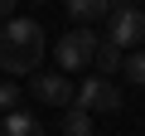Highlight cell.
Here are the masks:
<instances>
[{"label": "cell", "instance_id": "6da1fadb", "mask_svg": "<svg viewBox=\"0 0 145 136\" xmlns=\"http://www.w3.org/2000/svg\"><path fill=\"white\" fill-rule=\"evenodd\" d=\"M39 58H44V24L39 20H5L0 24V68L10 78L39 73Z\"/></svg>", "mask_w": 145, "mask_h": 136}, {"label": "cell", "instance_id": "7a4b0ae2", "mask_svg": "<svg viewBox=\"0 0 145 136\" xmlns=\"http://www.w3.org/2000/svg\"><path fill=\"white\" fill-rule=\"evenodd\" d=\"M92 53H97V34L92 24H78L58 39V73H78V68H92Z\"/></svg>", "mask_w": 145, "mask_h": 136}, {"label": "cell", "instance_id": "3957f363", "mask_svg": "<svg viewBox=\"0 0 145 136\" xmlns=\"http://www.w3.org/2000/svg\"><path fill=\"white\" fill-rule=\"evenodd\" d=\"M121 88L111 83V78H87L82 88H72V107H82V112H121Z\"/></svg>", "mask_w": 145, "mask_h": 136}, {"label": "cell", "instance_id": "277c9868", "mask_svg": "<svg viewBox=\"0 0 145 136\" xmlns=\"http://www.w3.org/2000/svg\"><path fill=\"white\" fill-rule=\"evenodd\" d=\"M106 39L121 44V49H145V10L131 5V10L106 15Z\"/></svg>", "mask_w": 145, "mask_h": 136}, {"label": "cell", "instance_id": "5b68a950", "mask_svg": "<svg viewBox=\"0 0 145 136\" xmlns=\"http://www.w3.org/2000/svg\"><path fill=\"white\" fill-rule=\"evenodd\" d=\"M29 92H34L39 102H48V107H72V83H68V73H34Z\"/></svg>", "mask_w": 145, "mask_h": 136}, {"label": "cell", "instance_id": "8992f818", "mask_svg": "<svg viewBox=\"0 0 145 136\" xmlns=\"http://www.w3.org/2000/svg\"><path fill=\"white\" fill-rule=\"evenodd\" d=\"M121 58H126V49H121V44H111L106 34H97V53H92L97 78H111V73H121Z\"/></svg>", "mask_w": 145, "mask_h": 136}, {"label": "cell", "instance_id": "52a82bcc", "mask_svg": "<svg viewBox=\"0 0 145 136\" xmlns=\"http://www.w3.org/2000/svg\"><path fill=\"white\" fill-rule=\"evenodd\" d=\"M0 136H44V126H39V117L34 112H5V121H0Z\"/></svg>", "mask_w": 145, "mask_h": 136}, {"label": "cell", "instance_id": "ba28073f", "mask_svg": "<svg viewBox=\"0 0 145 136\" xmlns=\"http://www.w3.org/2000/svg\"><path fill=\"white\" fill-rule=\"evenodd\" d=\"M58 136H97V131H92V112L68 107V112H63V121H58Z\"/></svg>", "mask_w": 145, "mask_h": 136}, {"label": "cell", "instance_id": "9c48e42d", "mask_svg": "<svg viewBox=\"0 0 145 136\" xmlns=\"http://www.w3.org/2000/svg\"><path fill=\"white\" fill-rule=\"evenodd\" d=\"M68 20H78V24L106 20V0H68Z\"/></svg>", "mask_w": 145, "mask_h": 136}, {"label": "cell", "instance_id": "30bf717a", "mask_svg": "<svg viewBox=\"0 0 145 136\" xmlns=\"http://www.w3.org/2000/svg\"><path fill=\"white\" fill-rule=\"evenodd\" d=\"M121 73H126V83L145 88V49H126V58H121Z\"/></svg>", "mask_w": 145, "mask_h": 136}, {"label": "cell", "instance_id": "8fae6325", "mask_svg": "<svg viewBox=\"0 0 145 136\" xmlns=\"http://www.w3.org/2000/svg\"><path fill=\"white\" fill-rule=\"evenodd\" d=\"M20 107V88L15 83H0V112H15Z\"/></svg>", "mask_w": 145, "mask_h": 136}, {"label": "cell", "instance_id": "7c38bea8", "mask_svg": "<svg viewBox=\"0 0 145 136\" xmlns=\"http://www.w3.org/2000/svg\"><path fill=\"white\" fill-rule=\"evenodd\" d=\"M135 0H106V15H116V10H131Z\"/></svg>", "mask_w": 145, "mask_h": 136}, {"label": "cell", "instance_id": "4fadbf2b", "mask_svg": "<svg viewBox=\"0 0 145 136\" xmlns=\"http://www.w3.org/2000/svg\"><path fill=\"white\" fill-rule=\"evenodd\" d=\"M15 5H20V0H0V20H10V15H15Z\"/></svg>", "mask_w": 145, "mask_h": 136}, {"label": "cell", "instance_id": "5bb4252c", "mask_svg": "<svg viewBox=\"0 0 145 136\" xmlns=\"http://www.w3.org/2000/svg\"><path fill=\"white\" fill-rule=\"evenodd\" d=\"M34 5H48V0H34Z\"/></svg>", "mask_w": 145, "mask_h": 136}]
</instances>
